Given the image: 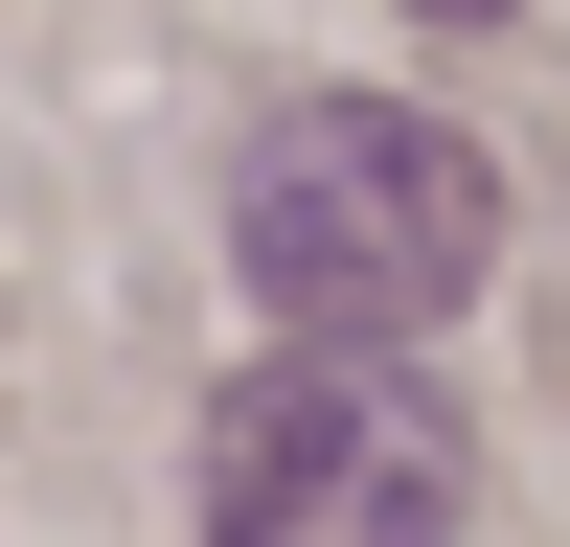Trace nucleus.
Listing matches in <instances>:
<instances>
[{"label":"nucleus","mask_w":570,"mask_h":547,"mask_svg":"<svg viewBox=\"0 0 570 547\" xmlns=\"http://www.w3.org/2000/svg\"><path fill=\"white\" fill-rule=\"evenodd\" d=\"M228 274H252L297 342H434L502 274V160L411 91H297L228 160Z\"/></svg>","instance_id":"obj_1"},{"label":"nucleus","mask_w":570,"mask_h":547,"mask_svg":"<svg viewBox=\"0 0 570 547\" xmlns=\"http://www.w3.org/2000/svg\"><path fill=\"white\" fill-rule=\"evenodd\" d=\"M480 501V434L411 388L389 342H297L206 410V525H297V547H389Z\"/></svg>","instance_id":"obj_2"}]
</instances>
